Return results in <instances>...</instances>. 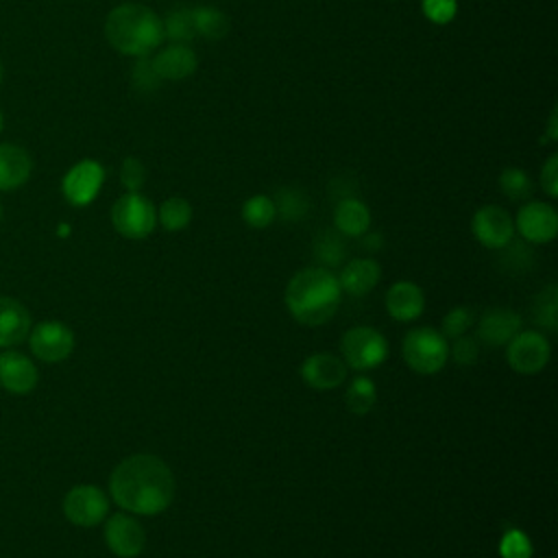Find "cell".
Wrapping results in <instances>:
<instances>
[{"label": "cell", "mask_w": 558, "mask_h": 558, "mask_svg": "<svg viewBox=\"0 0 558 558\" xmlns=\"http://www.w3.org/2000/svg\"><path fill=\"white\" fill-rule=\"evenodd\" d=\"M174 488L170 466L153 453H133L120 460L109 475L111 499L131 514L155 517L168 510Z\"/></svg>", "instance_id": "cell-1"}, {"label": "cell", "mask_w": 558, "mask_h": 558, "mask_svg": "<svg viewBox=\"0 0 558 558\" xmlns=\"http://www.w3.org/2000/svg\"><path fill=\"white\" fill-rule=\"evenodd\" d=\"M286 307L292 318L307 327L325 325L340 307L342 288L338 277L323 268L310 266L292 275L286 286Z\"/></svg>", "instance_id": "cell-2"}, {"label": "cell", "mask_w": 558, "mask_h": 558, "mask_svg": "<svg viewBox=\"0 0 558 558\" xmlns=\"http://www.w3.org/2000/svg\"><path fill=\"white\" fill-rule=\"evenodd\" d=\"M107 41L122 54L148 57L163 39V24L157 13L144 4L126 2L109 11L105 20Z\"/></svg>", "instance_id": "cell-3"}, {"label": "cell", "mask_w": 558, "mask_h": 558, "mask_svg": "<svg viewBox=\"0 0 558 558\" xmlns=\"http://www.w3.org/2000/svg\"><path fill=\"white\" fill-rule=\"evenodd\" d=\"M401 353L414 373L434 375L449 360V340L434 327H414L405 333Z\"/></svg>", "instance_id": "cell-4"}, {"label": "cell", "mask_w": 558, "mask_h": 558, "mask_svg": "<svg viewBox=\"0 0 558 558\" xmlns=\"http://www.w3.org/2000/svg\"><path fill=\"white\" fill-rule=\"evenodd\" d=\"M340 353L347 368L371 371L386 362L388 340L375 327H351L340 338Z\"/></svg>", "instance_id": "cell-5"}, {"label": "cell", "mask_w": 558, "mask_h": 558, "mask_svg": "<svg viewBox=\"0 0 558 558\" xmlns=\"http://www.w3.org/2000/svg\"><path fill=\"white\" fill-rule=\"evenodd\" d=\"M111 225L122 238L144 240L157 225V209L144 194L126 192L111 207Z\"/></svg>", "instance_id": "cell-6"}, {"label": "cell", "mask_w": 558, "mask_h": 558, "mask_svg": "<svg viewBox=\"0 0 558 558\" xmlns=\"http://www.w3.org/2000/svg\"><path fill=\"white\" fill-rule=\"evenodd\" d=\"M551 357L549 340L534 329L517 331L512 340L506 344V360L510 368L519 375H536L541 373Z\"/></svg>", "instance_id": "cell-7"}, {"label": "cell", "mask_w": 558, "mask_h": 558, "mask_svg": "<svg viewBox=\"0 0 558 558\" xmlns=\"http://www.w3.org/2000/svg\"><path fill=\"white\" fill-rule=\"evenodd\" d=\"M63 514L78 527H94L109 514V497L94 484H78L63 497Z\"/></svg>", "instance_id": "cell-8"}, {"label": "cell", "mask_w": 558, "mask_h": 558, "mask_svg": "<svg viewBox=\"0 0 558 558\" xmlns=\"http://www.w3.org/2000/svg\"><path fill=\"white\" fill-rule=\"evenodd\" d=\"M28 347L35 357L57 364L74 351V331L61 320H41L28 331Z\"/></svg>", "instance_id": "cell-9"}, {"label": "cell", "mask_w": 558, "mask_h": 558, "mask_svg": "<svg viewBox=\"0 0 558 558\" xmlns=\"http://www.w3.org/2000/svg\"><path fill=\"white\" fill-rule=\"evenodd\" d=\"M105 543L118 558H137L146 547V532L142 523L124 512L109 514L105 519Z\"/></svg>", "instance_id": "cell-10"}, {"label": "cell", "mask_w": 558, "mask_h": 558, "mask_svg": "<svg viewBox=\"0 0 558 558\" xmlns=\"http://www.w3.org/2000/svg\"><path fill=\"white\" fill-rule=\"evenodd\" d=\"M102 181H105L102 166L94 159H83L65 172L61 181V192L70 205L85 207L98 196Z\"/></svg>", "instance_id": "cell-11"}, {"label": "cell", "mask_w": 558, "mask_h": 558, "mask_svg": "<svg viewBox=\"0 0 558 558\" xmlns=\"http://www.w3.org/2000/svg\"><path fill=\"white\" fill-rule=\"evenodd\" d=\"M514 229L525 242L547 244L558 233V214L549 203L530 201L517 211Z\"/></svg>", "instance_id": "cell-12"}, {"label": "cell", "mask_w": 558, "mask_h": 558, "mask_svg": "<svg viewBox=\"0 0 558 558\" xmlns=\"http://www.w3.org/2000/svg\"><path fill=\"white\" fill-rule=\"evenodd\" d=\"M471 231L482 246L499 251L501 246H506L512 240L514 222L504 207L484 205L473 214Z\"/></svg>", "instance_id": "cell-13"}, {"label": "cell", "mask_w": 558, "mask_h": 558, "mask_svg": "<svg viewBox=\"0 0 558 558\" xmlns=\"http://www.w3.org/2000/svg\"><path fill=\"white\" fill-rule=\"evenodd\" d=\"M301 379L314 390H331L347 379V364L327 351L312 353L301 364Z\"/></svg>", "instance_id": "cell-14"}, {"label": "cell", "mask_w": 558, "mask_h": 558, "mask_svg": "<svg viewBox=\"0 0 558 558\" xmlns=\"http://www.w3.org/2000/svg\"><path fill=\"white\" fill-rule=\"evenodd\" d=\"M39 381V371L31 357L17 351L0 353V386L11 395H28Z\"/></svg>", "instance_id": "cell-15"}, {"label": "cell", "mask_w": 558, "mask_h": 558, "mask_svg": "<svg viewBox=\"0 0 558 558\" xmlns=\"http://www.w3.org/2000/svg\"><path fill=\"white\" fill-rule=\"evenodd\" d=\"M521 331V316L510 307H490L477 320V340L488 347H506Z\"/></svg>", "instance_id": "cell-16"}, {"label": "cell", "mask_w": 558, "mask_h": 558, "mask_svg": "<svg viewBox=\"0 0 558 558\" xmlns=\"http://www.w3.org/2000/svg\"><path fill=\"white\" fill-rule=\"evenodd\" d=\"M386 310L395 320L412 323L425 310V294L414 281H397L386 292Z\"/></svg>", "instance_id": "cell-17"}, {"label": "cell", "mask_w": 558, "mask_h": 558, "mask_svg": "<svg viewBox=\"0 0 558 558\" xmlns=\"http://www.w3.org/2000/svg\"><path fill=\"white\" fill-rule=\"evenodd\" d=\"M153 70L161 81H181L194 74L196 70V54L190 46L185 44H170L163 50H159L153 59Z\"/></svg>", "instance_id": "cell-18"}, {"label": "cell", "mask_w": 558, "mask_h": 558, "mask_svg": "<svg viewBox=\"0 0 558 558\" xmlns=\"http://www.w3.org/2000/svg\"><path fill=\"white\" fill-rule=\"evenodd\" d=\"M31 331L28 310L13 296H0V349L22 344Z\"/></svg>", "instance_id": "cell-19"}, {"label": "cell", "mask_w": 558, "mask_h": 558, "mask_svg": "<svg viewBox=\"0 0 558 558\" xmlns=\"http://www.w3.org/2000/svg\"><path fill=\"white\" fill-rule=\"evenodd\" d=\"M33 172L31 155L17 144H0V192L22 187Z\"/></svg>", "instance_id": "cell-20"}, {"label": "cell", "mask_w": 558, "mask_h": 558, "mask_svg": "<svg viewBox=\"0 0 558 558\" xmlns=\"http://www.w3.org/2000/svg\"><path fill=\"white\" fill-rule=\"evenodd\" d=\"M379 277H381V268L375 259L355 257L342 268L338 281L342 292L351 296H364L379 283Z\"/></svg>", "instance_id": "cell-21"}, {"label": "cell", "mask_w": 558, "mask_h": 558, "mask_svg": "<svg viewBox=\"0 0 558 558\" xmlns=\"http://www.w3.org/2000/svg\"><path fill=\"white\" fill-rule=\"evenodd\" d=\"M333 227L342 235L349 238H360L362 233L368 231L371 227V211L368 207L355 198V196H344L336 203L333 209Z\"/></svg>", "instance_id": "cell-22"}, {"label": "cell", "mask_w": 558, "mask_h": 558, "mask_svg": "<svg viewBox=\"0 0 558 558\" xmlns=\"http://www.w3.org/2000/svg\"><path fill=\"white\" fill-rule=\"evenodd\" d=\"M312 251H314V257L318 259V264L327 270L336 268L342 264L344 259V240H342V233L340 231H331V229H325L320 231L314 242H312Z\"/></svg>", "instance_id": "cell-23"}, {"label": "cell", "mask_w": 558, "mask_h": 558, "mask_svg": "<svg viewBox=\"0 0 558 558\" xmlns=\"http://www.w3.org/2000/svg\"><path fill=\"white\" fill-rule=\"evenodd\" d=\"M275 201V209L277 214L286 220V222H299L305 218L307 209H310V198L301 187L294 185H286L277 192Z\"/></svg>", "instance_id": "cell-24"}, {"label": "cell", "mask_w": 558, "mask_h": 558, "mask_svg": "<svg viewBox=\"0 0 558 558\" xmlns=\"http://www.w3.org/2000/svg\"><path fill=\"white\" fill-rule=\"evenodd\" d=\"M194 31L205 39H222L229 33V17L216 7L192 9Z\"/></svg>", "instance_id": "cell-25"}, {"label": "cell", "mask_w": 558, "mask_h": 558, "mask_svg": "<svg viewBox=\"0 0 558 558\" xmlns=\"http://www.w3.org/2000/svg\"><path fill=\"white\" fill-rule=\"evenodd\" d=\"M377 401V388L375 381L366 375H357L351 379L347 392H344V403L353 414H368Z\"/></svg>", "instance_id": "cell-26"}, {"label": "cell", "mask_w": 558, "mask_h": 558, "mask_svg": "<svg viewBox=\"0 0 558 558\" xmlns=\"http://www.w3.org/2000/svg\"><path fill=\"white\" fill-rule=\"evenodd\" d=\"M532 318L547 331L558 329V290L554 283L545 286L532 301Z\"/></svg>", "instance_id": "cell-27"}, {"label": "cell", "mask_w": 558, "mask_h": 558, "mask_svg": "<svg viewBox=\"0 0 558 558\" xmlns=\"http://www.w3.org/2000/svg\"><path fill=\"white\" fill-rule=\"evenodd\" d=\"M157 220L166 231H181L192 220V205L181 196H170L159 205Z\"/></svg>", "instance_id": "cell-28"}, {"label": "cell", "mask_w": 558, "mask_h": 558, "mask_svg": "<svg viewBox=\"0 0 558 558\" xmlns=\"http://www.w3.org/2000/svg\"><path fill=\"white\" fill-rule=\"evenodd\" d=\"M277 218L275 201L266 194H255L242 205V220L253 229H266Z\"/></svg>", "instance_id": "cell-29"}, {"label": "cell", "mask_w": 558, "mask_h": 558, "mask_svg": "<svg viewBox=\"0 0 558 558\" xmlns=\"http://www.w3.org/2000/svg\"><path fill=\"white\" fill-rule=\"evenodd\" d=\"M161 24H163V37L172 39V44H187L196 37L192 9L170 11Z\"/></svg>", "instance_id": "cell-30"}, {"label": "cell", "mask_w": 558, "mask_h": 558, "mask_svg": "<svg viewBox=\"0 0 558 558\" xmlns=\"http://www.w3.org/2000/svg\"><path fill=\"white\" fill-rule=\"evenodd\" d=\"M499 187L510 201H525L532 196V181L521 168H506L499 174Z\"/></svg>", "instance_id": "cell-31"}, {"label": "cell", "mask_w": 558, "mask_h": 558, "mask_svg": "<svg viewBox=\"0 0 558 558\" xmlns=\"http://www.w3.org/2000/svg\"><path fill=\"white\" fill-rule=\"evenodd\" d=\"M534 547L530 536L523 530H506L499 538V556L501 558H532Z\"/></svg>", "instance_id": "cell-32"}, {"label": "cell", "mask_w": 558, "mask_h": 558, "mask_svg": "<svg viewBox=\"0 0 558 558\" xmlns=\"http://www.w3.org/2000/svg\"><path fill=\"white\" fill-rule=\"evenodd\" d=\"M475 323V314L473 310L464 307V305H458L453 310H449L442 318V327H440V333L447 338V340H453L458 336H464Z\"/></svg>", "instance_id": "cell-33"}, {"label": "cell", "mask_w": 558, "mask_h": 558, "mask_svg": "<svg viewBox=\"0 0 558 558\" xmlns=\"http://www.w3.org/2000/svg\"><path fill=\"white\" fill-rule=\"evenodd\" d=\"M501 251V259H504V270L508 272H527L532 266V251L521 244V242H508L506 246L499 248Z\"/></svg>", "instance_id": "cell-34"}, {"label": "cell", "mask_w": 558, "mask_h": 558, "mask_svg": "<svg viewBox=\"0 0 558 558\" xmlns=\"http://www.w3.org/2000/svg\"><path fill=\"white\" fill-rule=\"evenodd\" d=\"M449 357H453L456 364L460 366H471L480 357V342L473 336H458L453 338V344L449 347Z\"/></svg>", "instance_id": "cell-35"}, {"label": "cell", "mask_w": 558, "mask_h": 558, "mask_svg": "<svg viewBox=\"0 0 558 558\" xmlns=\"http://www.w3.org/2000/svg\"><path fill=\"white\" fill-rule=\"evenodd\" d=\"M120 183L126 192H140L146 183V168L137 157H126L120 166Z\"/></svg>", "instance_id": "cell-36"}, {"label": "cell", "mask_w": 558, "mask_h": 558, "mask_svg": "<svg viewBox=\"0 0 558 558\" xmlns=\"http://www.w3.org/2000/svg\"><path fill=\"white\" fill-rule=\"evenodd\" d=\"M423 13L434 24H449L458 13L456 0H423Z\"/></svg>", "instance_id": "cell-37"}, {"label": "cell", "mask_w": 558, "mask_h": 558, "mask_svg": "<svg viewBox=\"0 0 558 558\" xmlns=\"http://www.w3.org/2000/svg\"><path fill=\"white\" fill-rule=\"evenodd\" d=\"M159 76L157 72L153 70V63L148 57H140V61L135 63L133 68V85L142 92H148V89H155L159 85Z\"/></svg>", "instance_id": "cell-38"}, {"label": "cell", "mask_w": 558, "mask_h": 558, "mask_svg": "<svg viewBox=\"0 0 558 558\" xmlns=\"http://www.w3.org/2000/svg\"><path fill=\"white\" fill-rule=\"evenodd\" d=\"M541 185L547 192V196H558V155H549L541 170Z\"/></svg>", "instance_id": "cell-39"}, {"label": "cell", "mask_w": 558, "mask_h": 558, "mask_svg": "<svg viewBox=\"0 0 558 558\" xmlns=\"http://www.w3.org/2000/svg\"><path fill=\"white\" fill-rule=\"evenodd\" d=\"M362 238V244H364V248H368V251H377L384 242H381V235L379 233H362L360 235Z\"/></svg>", "instance_id": "cell-40"}, {"label": "cell", "mask_w": 558, "mask_h": 558, "mask_svg": "<svg viewBox=\"0 0 558 558\" xmlns=\"http://www.w3.org/2000/svg\"><path fill=\"white\" fill-rule=\"evenodd\" d=\"M556 137H558V131H556V109H551L549 120H547V142H554Z\"/></svg>", "instance_id": "cell-41"}, {"label": "cell", "mask_w": 558, "mask_h": 558, "mask_svg": "<svg viewBox=\"0 0 558 558\" xmlns=\"http://www.w3.org/2000/svg\"><path fill=\"white\" fill-rule=\"evenodd\" d=\"M0 83H2V63H0Z\"/></svg>", "instance_id": "cell-42"}, {"label": "cell", "mask_w": 558, "mask_h": 558, "mask_svg": "<svg viewBox=\"0 0 558 558\" xmlns=\"http://www.w3.org/2000/svg\"><path fill=\"white\" fill-rule=\"evenodd\" d=\"M0 131H2V113H0Z\"/></svg>", "instance_id": "cell-43"}, {"label": "cell", "mask_w": 558, "mask_h": 558, "mask_svg": "<svg viewBox=\"0 0 558 558\" xmlns=\"http://www.w3.org/2000/svg\"><path fill=\"white\" fill-rule=\"evenodd\" d=\"M0 222H2V205H0Z\"/></svg>", "instance_id": "cell-44"}]
</instances>
